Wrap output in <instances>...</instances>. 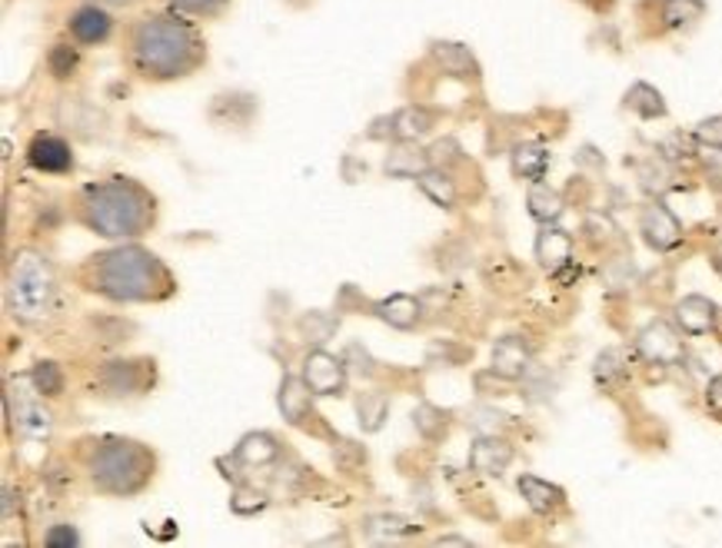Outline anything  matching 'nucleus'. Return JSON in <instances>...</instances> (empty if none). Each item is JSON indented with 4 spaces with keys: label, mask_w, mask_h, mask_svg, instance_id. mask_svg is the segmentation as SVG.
Here are the masks:
<instances>
[{
    "label": "nucleus",
    "mask_w": 722,
    "mask_h": 548,
    "mask_svg": "<svg viewBox=\"0 0 722 548\" xmlns=\"http://www.w3.org/2000/svg\"><path fill=\"white\" fill-rule=\"evenodd\" d=\"M430 153H423V150H417V146H407V140H403V146H397V150H390V156H387V173L390 176H400V180H420V173H427L430 170Z\"/></svg>",
    "instance_id": "16"
},
{
    "label": "nucleus",
    "mask_w": 722,
    "mask_h": 548,
    "mask_svg": "<svg viewBox=\"0 0 722 548\" xmlns=\"http://www.w3.org/2000/svg\"><path fill=\"white\" fill-rule=\"evenodd\" d=\"M130 53H133V63L140 73L167 80V77L190 73L203 60V43L187 20L153 13L133 27Z\"/></svg>",
    "instance_id": "1"
},
{
    "label": "nucleus",
    "mask_w": 722,
    "mask_h": 548,
    "mask_svg": "<svg viewBox=\"0 0 722 548\" xmlns=\"http://www.w3.org/2000/svg\"><path fill=\"white\" fill-rule=\"evenodd\" d=\"M430 126H433V113L423 110V106H407V110L393 113V120H390V133L397 140H407V143L430 133Z\"/></svg>",
    "instance_id": "19"
},
{
    "label": "nucleus",
    "mask_w": 722,
    "mask_h": 548,
    "mask_svg": "<svg viewBox=\"0 0 722 548\" xmlns=\"http://www.w3.org/2000/svg\"><path fill=\"white\" fill-rule=\"evenodd\" d=\"M103 386L113 393V396H130L143 386L140 379V363H110L103 369Z\"/></svg>",
    "instance_id": "24"
},
{
    "label": "nucleus",
    "mask_w": 722,
    "mask_h": 548,
    "mask_svg": "<svg viewBox=\"0 0 722 548\" xmlns=\"http://www.w3.org/2000/svg\"><path fill=\"white\" fill-rule=\"evenodd\" d=\"M703 13V0H666V27H686Z\"/></svg>",
    "instance_id": "31"
},
{
    "label": "nucleus",
    "mask_w": 722,
    "mask_h": 548,
    "mask_svg": "<svg viewBox=\"0 0 722 548\" xmlns=\"http://www.w3.org/2000/svg\"><path fill=\"white\" fill-rule=\"evenodd\" d=\"M30 386L37 396H60L63 393V373L57 363H37L30 373Z\"/></svg>",
    "instance_id": "28"
},
{
    "label": "nucleus",
    "mask_w": 722,
    "mask_h": 548,
    "mask_svg": "<svg viewBox=\"0 0 722 548\" xmlns=\"http://www.w3.org/2000/svg\"><path fill=\"white\" fill-rule=\"evenodd\" d=\"M720 319V309L713 300L706 296H686L680 306H676V323L683 326V333L690 336H706Z\"/></svg>",
    "instance_id": "11"
},
{
    "label": "nucleus",
    "mask_w": 722,
    "mask_h": 548,
    "mask_svg": "<svg viewBox=\"0 0 722 548\" xmlns=\"http://www.w3.org/2000/svg\"><path fill=\"white\" fill-rule=\"evenodd\" d=\"M377 313H380V319H387L390 326H397V329H410V326H417L420 306H417V300H413V296H407V293H397V296H390V300L377 303Z\"/></svg>",
    "instance_id": "20"
},
{
    "label": "nucleus",
    "mask_w": 722,
    "mask_h": 548,
    "mask_svg": "<svg viewBox=\"0 0 722 548\" xmlns=\"http://www.w3.org/2000/svg\"><path fill=\"white\" fill-rule=\"evenodd\" d=\"M636 349H640L643 359L660 363V366H673V363L683 359V339H680L676 329H673L670 323H663V319L650 323V326L640 333Z\"/></svg>",
    "instance_id": "7"
},
{
    "label": "nucleus",
    "mask_w": 722,
    "mask_h": 548,
    "mask_svg": "<svg viewBox=\"0 0 722 548\" xmlns=\"http://www.w3.org/2000/svg\"><path fill=\"white\" fill-rule=\"evenodd\" d=\"M510 463H513V446H507L503 439H480L470 449V466L480 476H503Z\"/></svg>",
    "instance_id": "13"
},
{
    "label": "nucleus",
    "mask_w": 722,
    "mask_h": 548,
    "mask_svg": "<svg viewBox=\"0 0 722 548\" xmlns=\"http://www.w3.org/2000/svg\"><path fill=\"white\" fill-rule=\"evenodd\" d=\"M83 220L100 236H137L153 220V200L133 180H110L83 193Z\"/></svg>",
    "instance_id": "2"
},
{
    "label": "nucleus",
    "mask_w": 722,
    "mask_h": 548,
    "mask_svg": "<svg viewBox=\"0 0 722 548\" xmlns=\"http://www.w3.org/2000/svg\"><path fill=\"white\" fill-rule=\"evenodd\" d=\"M310 396H313V389L307 386L303 376L300 379L287 376L283 386H280V413H283V419L293 423V426H300L310 416Z\"/></svg>",
    "instance_id": "15"
},
{
    "label": "nucleus",
    "mask_w": 722,
    "mask_h": 548,
    "mask_svg": "<svg viewBox=\"0 0 722 548\" xmlns=\"http://www.w3.org/2000/svg\"><path fill=\"white\" fill-rule=\"evenodd\" d=\"M550 166V153L540 146V143H523L513 150V173L517 176H527V180H543Z\"/></svg>",
    "instance_id": "22"
},
{
    "label": "nucleus",
    "mask_w": 722,
    "mask_h": 548,
    "mask_svg": "<svg viewBox=\"0 0 722 548\" xmlns=\"http://www.w3.org/2000/svg\"><path fill=\"white\" fill-rule=\"evenodd\" d=\"M300 333H303L313 346H323V343L337 333V319H333V316H323V313H310V316L300 323Z\"/></svg>",
    "instance_id": "30"
},
{
    "label": "nucleus",
    "mask_w": 722,
    "mask_h": 548,
    "mask_svg": "<svg viewBox=\"0 0 722 548\" xmlns=\"http://www.w3.org/2000/svg\"><path fill=\"white\" fill-rule=\"evenodd\" d=\"M520 493L530 503V509L540 513V516H546V513H553V509L563 506V489H556V486H550V483H543L537 476H523L520 479Z\"/></svg>",
    "instance_id": "18"
},
{
    "label": "nucleus",
    "mask_w": 722,
    "mask_h": 548,
    "mask_svg": "<svg viewBox=\"0 0 722 548\" xmlns=\"http://www.w3.org/2000/svg\"><path fill=\"white\" fill-rule=\"evenodd\" d=\"M50 548L57 546H77L80 539H77V532L70 529V526H60V529H53V532H47V539H43Z\"/></svg>",
    "instance_id": "41"
},
{
    "label": "nucleus",
    "mask_w": 722,
    "mask_h": 548,
    "mask_svg": "<svg viewBox=\"0 0 722 548\" xmlns=\"http://www.w3.org/2000/svg\"><path fill=\"white\" fill-rule=\"evenodd\" d=\"M420 190H423L437 206H443V210H450V206L457 203L453 180H450L447 173H440V170H427V173H420Z\"/></svg>",
    "instance_id": "26"
},
{
    "label": "nucleus",
    "mask_w": 722,
    "mask_h": 548,
    "mask_svg": "<svg viewBox=\"0 0 722 548\" xmlns=\"http://www.w3.org/2000/svg\"><path fill=\"white\" fill-rule=\"evenodd\" d=\"M23 379H17V383H10V393H7V409H10V419H13V426H17V433L20 436H27V439H47L50 436V413L33 399V396H27L23 393Z\"/></svg>",
    "instance_id": "6"
},
{
    "label": "nucleus",
    "mask_w": 722,
    "mask_h": 548,
    "mask_svg": "<svg viewBox=\"0 0 722 548\" xmlns=\"http://www.w3.org/2000/svg\"><path fill=\"white\" fill-rule=\"evenodd\" d=\"M27 156H30V163H33L37 170H43V173H63V170L73 166V153H70V146H67L63 140L50 136V133L33 136Z\"/></svg>",
    "instance_id": "10"
},
{
    "label": "nucleus",
    "mask_w": 722,
    "mask_h": 548,
    "mask_svg": "<svg viewBox=\"0 0 722 548\" xmlns=\"http://www.w3.org/2000/svg\"><path fill=\"white\" fill-rule=\"evenodd\" d=\"M113 3H127V0H113Z\"/></svg>",
    "instance_id": "43"
},
{
    "label": "nucleus",
    "mask_w": 722,
    "mask_h": 548,
    "mask_svg": "<svg viewBox=\"0 0 722 548\" xmlns=\"http://www.w3.org/2000/svg\"><path fill=\"white\" fill-rule=\"evenodd\" d=\"M640 176H643V186H646L650 193H663V190H670V186H673V183H670V170H666V163H663V160L640 166Z\"/></svg>",
    "instance_id": "35"
},
{
    "label": "nucleus",
    "mask_w": 722,
    "mask_h": 548,
    "mask_svg": "<svg viewBox=\"0 0 722 548\" xmlns=\"http://www.w3.org/2000/svg\"><path fill=\"white\" fill-rule=\"evenodd\" d=\"M173 3L190 10V13H217L227 0H173Z\"/></svg>",
    "instance_id": "40"
},
{
    "label": "nucleus",
    "mask_w": 722,
    "mask_h": 548,
    "mask_svg": "<svg viewBox=\"0 0 722 548\" xmlns=\"http://www.w3.org/2000/svg\"><path fill=\"white\" fill-rule=\"evenodd\" d=\"M596 379L603 386H616L620 379H626V366H623V353L620 349H610L596 359Z\"/></svg>",
    "instance_id": "32"
},
{
    "label": "nucleus",
    "mask_w": 722,
    "mask_h": 548,
    "mask_svg": "<svg viewBox=\"0 0 722 548\" xmlns=\"http://www.w3.org/2000/svg\"><path fill=\"white\" fill-rule=\"evenodd\" d=\"M7 306L23 323L47 319L53 306V273L40 253L23 250L13 256L10 273H7Z\"/></svg>",
    "instance_id": "4"
},
{
    "label": "nucleus",
    "mask_w": 722,
    "mask_h": 548,
    "mask_svg": "<svg viewBox=\"0 0 722 548\" xmlns=\"http://www.w3.org/2000/svg\"><path fill=\"white\" fill-rule=\"evenodd\" d=\"M693 150H696V136H686V133H670V136L660 143L663 160H690Z\"/></svg>",
    "instance_id": "33"
},
{
    "label": "nucleus",
    "mask_w": 722,
    "mask_h": 548,
    "mask_svg": "<svg viewBox=\"0 0 722 548\" xmlns=\"http://www.w3.org/2000/svg\"><path fill=\"white\" fill-rule=\"evenodd\" d=\"M537 260H540L550 273L570 266V260H573V240H570V233H563V230H556V226H546V230L540 233V240H537Z\"/></svg>",
    "instance_id": "14"
},
{
    "label": "nucleus",
    "mask_w": 722,
    "mask_h": 548,
    "mask_svg": "<svg viewBox=\"0 0 722 548\" xmlns=\"http://www.w3.org/2000/svg\"><path fill=\"white\" fill-rule=\"evenodd\" d=\"M97 290L110 300L140 303L157 300L170 290V276L160 266V260L140 246H123L97 263Z\"/></svg>",
    "instance_id": "3"
},
{
    "label": "nucleus",
    "mask_w": 722,
    "mask_h": 548,
    "mask_svg": "<svg viewBox=\"0 0 722 548\" xmlns=\"http://www.w3.org/2000/svg\"><path fill=\"white\" fill-rule=\"evenodd\" d=\"M70 33H73L80 43H100V40L110 33V17H107V10H100V7H83V10H77L73 20H70Z\"/></svg>",
    "instance_id": "17"
},
{
    "label": "nucleus",
    "mask_w": 722,
    "mask_h": 548,
    "mask_svg": "<svg viewBox=\"0 0 722 548\" xmlns=\"http://www.w3.org/2000/svg\"><path fill=\"white\" fill-rule=\"evenodd\" d=\"M73 67H77V53H73L70 47H63V43H60V47H53V50H50V70H53L57 77H67Z\"/></svg>",
    "instance_id": "37"
},
{
    "label": "nucleus",
    "mask_w": 722,
    "mask_h": 548,
    "mask_svg": "<svg viewBox=\"0 0 722 548\" xmlns=\"http://www.w3.org/2000/svg\"><path fill=\"white\" fill-rule=\"evenodd\" d=\"M626 106H633V110H636L640 116H646V120L666 113V103H663L660 90H653L650 83H636V87L626 93Z\"/></svg>",
    "instance_id": "27"
},
{
    "label": "nucleus",
    "mask_w": 722,
    "mask_h": 548,
    "mask_svg": "<svg viewBox=\"0 0 722 548\" xmlns=\"http://www.w3.org/2000/svg\"><path fill=\"white\" fill-rule=\"evenodd\" d=\"M693 136H696L700 143H706V146L722 150V116H710V120H703V123L696 126Z\"/></svg>",
    "instance_id": "36"
},
{
    "label": "nucleus",
    "mask_w": 722,
    "mask_h": 548,
    "mask_svg": "<svg viewBox=\"0 0 722 548\" xmlns=\"http://www.w3.org/2000/svg\"><path fill=\"white\" fill-rule=\"evenodd\" d=\"M413 423H417V429H420L427 439H437V436L447 429V416H443L440 409H433V406H420V409L413 413Z\"/></svg>",
    "instance_id": "34"
},
{
    "label": "nucleus",
    "mask_w": 722,
    "mask_h": 548,
    "mask_svg": "<svg viewBox=\"0 0 722 548\" xmlns=\"http://www.w3.org/2000/svg\"><path fill=\"white\" fill-rule=\"evenodd\" d=\"M706 409L722 419V376H713L710 379V386H706Z\"/></svg>",
    "instance_id": "39"
},
{
    "label": "nucleus",
    "mask_w": 722,
    "mask_h": 548,
    "mask_svg": "<svg viewBox=\"0 0 722 548\" xmlns=\"http://www.w3.org/2000/svg\"><path fill=\"white\" fill-rule=\"evenodd\" d=\"M153 473V459L143 446L127 439H107L90 459V479L97 489L113 496H130L143 489V483Z\"/></svg>",
    "instance_id": "5"
},
{
    "label": "nucleus",
    "mask_w": 722,
    "mask_h": 548,
    "mask_svg": "<svg viewBox=\"0 0 722 548\" xmlns=\"http://www.w3.org/2000/svg\"><path fill=\"white\" fill-rule=\"evenodd\" d=\"M277 443H273V436H267V433H253V436H243L240 439V446H237V459L240 463H247V466H267V463H273L277 459Z\"/></svg>",
    "instance_id": "23"
},
{
    "label": "nucleus",
    "mask_w": 722,
    "mask_h": 548,
    "mask_svg": "<svg viewBox=\"0 0 722 548\" xmlns=\"http://www.w3.org/2000/svg\"><path fill=\"white\" fill-rule=\"evenodd\" d=\"M530 369V349L520 336H503L493 346V373L503 379H520Z\"/></svg>",
    "instance_id": "12"
},
{
    "label": "nucleus",
    "mask_w": 722,
    "mask_h": 548,
    "mask_svg": "<svg viewBox=\"0 0 722 548\" xmlns=\"http://www.w3.org/2000/svg\"><path fill=\"white\" fill-rule=\"evenodd\" d=\"M640 230H643L646 243H650L653 250H660V253L680 246V240H683V226H680V220H676L663 203H650V206L643 210V216H640Z\"/></svg>",
    "instance_id": "9"
},
{
    "label": "nucleus",
    "mask_w": 722,
    "mask_h": 548,
    "mask_svg": "<svg viewBox=\"0 0 722 548\" xmlns=\"http://www.w3.org/2000/svg\"><path fill=\"white\" fill-rule=\"evenodd\" d=\"M303 379L313 389V396H340L343 386H347V369H343V363L337 356L317 349L303 363Z\"/></svg>",
    "instance_id": "8"
},
{
    "label": "nucleus",
    "mask_w": 722,
    "mask_h": 548,
    "mask_svg": "<svg viewBox=\"0 0 722 548\" xmlns=\"http://www.w3.org/2000/svg\"><path fill=\"white\" fill-rule=\"evenodd\" d=\"M716 266H720V270H722V246H720V250H716Z\"/></svg>",
    "instance_id": "42"
},
{
    "label": "nucleus",
    "mask_w": 722,
    "mask_h": 548,
    "mask_svg": "<svg viewBox=\"0 0 722 548\" xmlns=\"http://www.w3.org/2000/svg\"><path fill=\"white\" fill-rule=\"evenodd\" d=\"M233 513L237 516H253V513H260L267 503H263V496H257V493H247V489H240L237 496H233Z\"/></svg>",
    "instance_id": "38"
},
{
    "label": "nucleus",
    "mask_w": 722,
    "mask_h": 548,
    "mask_svg": "<svg viewBox=\"0 0 722 548\" xmlns=\"http://www.w3.org/2000/svg\"><path fill=\"white\" fill-rule=\"evenodd\" d=\"M357 413H360V426L367 433H377L387 419V399L383 396H360Z\"/></svg>",
    "instance_id": "29"
},
{
    "label": "nucleus",
    "mask_w": 722,
    "mask_h": 548,
    "mask_svg": "<svg viewBox=\"0 0 722 548\" xmlns=\"http://www.w3.org/2000/svg\"><path fill=\"white\" fill-rule=\"evenodd\" d=\"M433 57H437L453 77H477V73H480L473 53H470L463 43H433Z\"/></svg>",
    "instance_id": "21"
},
{
    "label": "nucleus",
    "mask_w": 722,
    "mask_h": 548,
    "mask_svg": "<svg viewBox=\"0 0 722 548\" xmlns=\"http://www.w3.org/2000/svg\"><path fill=\"white\" fill-rule=\"evenodd\" d=\"M527 203H530V213H533L540 223H550V220H556V216L563 213V200H560V193L550 190L546 183H533Z\"/></svg>",
    "instance_id": "25"
}]
</instances>
